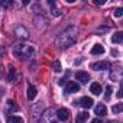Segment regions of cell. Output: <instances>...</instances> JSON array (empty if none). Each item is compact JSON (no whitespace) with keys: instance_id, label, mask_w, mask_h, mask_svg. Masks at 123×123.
Instances as JSON below:
<instances>
[{"instance_id":"1","label":"cell","mask_w":123,"mask_h":123,"mask_svg":"<svg viewBox=\"0 0 123 123\" xmlns=\"http://www.w3.org/2000/svg\"><path fill=\"white\" fill-rule=\"evenodd\" d=\"M77 38H78V31H77V28H68V29H65L62 33L56 38L55 43H56L58 48L64 49V48H68V46H71L73 43H75V42H77Z\"/></svg>"},{"instance_id":"2","label":"cell","mask_w":123,"mask_h":123,"mask_svg":"<svg viewBox=\"0 0 123 123\" xmlns=\"http://www.w3.org/2000/svg\"><path fill=\"white\" fill-rule=\"evenodd\" d=\"M13 54H15V56H18V58H20V59L31 58V55L33 54V46L19 43V45H16V46L13 48Z\"/></svg>"},{"instance_id":"3","label":"cell","mask_w":123,"mask_h":123,"mask_svg":"<svg viewBox=\"0 0 123 123\" xmlns=\"http://www.w3.org/2000/svg\"><path fill=\"white\" fill-rule=\"evenodd\" d=\"M91 68L96 70V71H104V70H110L111 65H110V62H107V61H101V62H96V64H93Z\"/></svg>"},{"instance_id":"4","label":"cell","mask_w":123,"mask_h":123,"mask_svg":"<svg viewBox=\"0 0 123 123\" xmlns=\"http://www.w3.org/2000/svg\"><path fill=\"white\" fill-rule=\"evenodd\" d=\"M15 35H16L18 38H20V39H28L29 32H28L23 26H16V28H15Z\"/></svg>"},{"instance_id":"5","label":"cell","mask_w":123,"mask_h":123,"mask_svg":"<svg viewBox=\"0 0 123 123\" xmlns=\"http://www.w3.org/2000/svg\"><path fill=\"white\" fill-rule=\"evenodd\" d=\"M65 91L67 93H78L80 91V86L75 81H68L65 86Z\"/></svg>"},{"instance_id":"6","label":"cell","mask_w":123,"mask_h":123,"mask_svg":"<svg viewBox=\"0 0 123 123\" xmlns=\"http://www.w3.org/2000/svg\"><path fill=\"white\" fill-rule=\"evenodd\" d=\"M56 116H58L59 120L65 122V120H68V117H70V111H68L65 107H62V109H59V110L56 111Z\"/></svg>"},{"instance_id":"7","label":"cell","mask_w":123,"mask_h":123,"mask_svg":"<svg viewBox=\"0 0 123 123\" xmlns=\"http://www.w3.org/2000/svg\"><path fill=\"white\" fill-rule=\"evenodd\" d=\"M77 80H78L80 83H83V84H87V83L90 81V75H88V73H86V71H78V73H77Z\"/></svg>"},{"instance_id":"8","label":"cell","mask_w":123,"mask_h":123,"mask_svg":"<svg viewBox=\"0 0 123 123\" xmlns=\"http://www.w3.org/2000/svg\"><path fill=\"white\" fill-rule=\"evenodd\" d=\"M80 104H81L84 109H90V107H93L94 101H93V98H90V97H83V98L80 100Z\"/></svg>"},{"instance_id":"9","label":"cell","mask_w":123,"mask_h":123,"mask_svg":"<svg viewBox=\"0 0 123 123\" xmlns=\"http://www.w3.org/2000/svg\"><path fill=\"white\" fill-rule=\"evenodd\" d=\"M90 91H91L94 96H100V93H101V86H100L98 83H93V84L90 86Z\"/></svg>"},{"instance_id":"10","label":"cell","mask_w":123,"mask_h":123,"mask_svg":"<svg viewBox=\"0 0 123 123\" xmlns=\"http://www.w3.org/2000/svg\"><path fill=\"white\" fill-rule=\"evenodd\" d=\"M91 54H93V55H101V54H104V48H103V45H100V43L94 45V46L91 48Z\"/></svg>"},{"instance_id":"11","label":"cell","mask_w":123,"mask_h":123,"mask_svg":"<svg viewBox=\"0 0 123 123\" xmlns=\"http://www.w3.org/2000/svg\"><path fill=\"white\" fill-rule=\"evenodd\" d=\"M16 78H18V71H16L15 68H10V70H9V74H7V81L15 83Z\"/></svg>"},{"instance_id":"12","label":"cell","mask_w":123,"mask_h":123,"mask_svg":"<svg viewBox=\"0 0 123 123\" xmlns=\"http://www.w3.org/2000/svg\"><path fill=\"white\" fill-rule=\"evenodd\" d=\"M87 119H88V113L83 111V113L77 114V117H75V123H86V122H87Z\"/></svg>"},{"instance_id":"13","label":"cell","mask_w":123,"mask_h":123,"mask_svg":"<svg viewBox=\"0 0 123 123\" xmlns=\"http://www.w3.org/2000/svg\"><path fill=\"white\" fill-rule=\"evenodd\" d=\"M111 42H113V43H122V42H123V33H122V32H116V33L111 36Z\"/></svg>"},{"instance_id":"14","label":"cell","mask_w":123,"mask_h":123,"mask_svg":"<svg viewBox=\"0 0 123 123\" xmlns=\"http://www.w3.org/2000/svg\"><path fill=\"white\" fill-rule=\"evenodd\" d=\"M94 111H96V114H97V116H106V113H107V110H106V106H104V104H98V106L94 109Z\"/></svg>"},{"instance_id":"15","label":"cell","mask_w":123,"mask_h":123,"mask_svg":"<svg viewBox=\"0 0 123 123\" xmlns=\"http://www.w3.org/2000/svg\"><path fill=\"white\" fill-rule=\"evenodd\" d=\"M35 97H36V88H35V86H29L28 87V98L33 100Z\"/></svg>"},{"instance_id":"16","label":"cell","mask_w":123,"mask_h":123,"mask_svg":"<svg viewBox=\"0 0 123 123\" xmlns=\"http://www.w3.org/2000/svg\"><path fill=\"white\" fill-rule=\"evenodd\" d=\"M7 123H23V119L19 117V116H9Z\"/></svg>"},{"instance_id":"17","label":"cell","mask_w":123,"mask_h":123,"mask_svg":"<svg viewBox=\"0 0 123 123\" xmlns=\"http://www.w3.org/2000/svg\"><path fill=\"white\" fill-rule=\"evenodd\" d=\"M122 110H123V104H122V103L114 104V106H113V109H111V111H113V113H120Z\"/></svg>"},{"instance_id":"18","label":"cell","mask_w":123,"mask_h":123,"mask_svg":"<svg viewBox=\"0 0 123 123\" xmlns=\"http://www.w3.org/2000/svg\"><path fill=\"white\" fill-rule=\"evenodd\" d=\"M111 93H113V91H111V86H107V87H106V96H104V98L109 100L110 96H111Z\"/></svg>"},{"instance_id":"19","label":"cell","mask_w":123,"mask_h":123,"mask_svg":"<svg viewBox=\"0 0 123 123\" xmlns=\"http://www.w3.org/2000/svg\"><path fill=\"white\" fill-rule=\"evenodd\" d=\"M7 107H9L10 110H18V106L15 104L13 100H7Z\"/></svg>"},{"instance_id":"20","label":"cell","mask_w":123,"mask_h":123,"mask_svg":"<svg viewBox=\"0 0 123 123\" xmlns=\"http://www.w3.org/2000/svg\"><path fill=\"white\" fill-rule=\"evenodd\" d=\"M54 71H55V73H59V71H61V64H59V61H55V62H54Z\"/></svg>"},{"instance_id":"21","label":"cell","mask_w":123,"mask_h":123,"mask_svg":"<svg viewBox=\"0 0 123 123\" xmlns=\"http://www.w3.org/2000/svg\"><path fill=\"white\" fill-rule=\"evenodd\" d=\"M122 15H123V9L119 7V9L114 10V16H116V18H122Z\"/></svg>"},{"instance_id":"22","label":"cell","mask_w":123,"mask_h":123,"mask_svg":"<svg viewBox=\"0 0 123 123\" xmlns=\"http://www.w3.org/2000/svg\"><path fill=\"white\" fill-rule=\"evenodd\" d=\"M12 5H13L12 2H5V0H3V2H2V6H3L5 9H7V7H10Z\"/></svg>"},{"instance_id":"23","label":"cell","mask_w":123,"mask_h":123,"mask_svg":"<svg viewBox=\"0 0 123 123\" xmlns=\"http://www.w3.org/2000/svg\"><path fill=\"white\" fill-rule=\"evenodd\" d=\"M94 3L98 5V6H101V5H104V0H94Z\"/></svg>"},{"instance_id":"24","label":"cell","mask_w":123,"mask_h":123,"mask_svg":"<svg viewBox=\"0 0 123 123\" xmlns=\"http://www.w3.org/2000/svg\"><path fill=\"white\" fill-rule=\"evenodd\" d=\"M91 123H103L100 119H94V120H91Z\"/></svg>"},{"instance_id":"25","label":"cell","mask_w":123,"mask_h":123,"mask_svg":"<svg viewBox=\"0 0 123 123\" xmlns=\"http://www.w3.org/2000/svg\"><path fill=\"white\" fill-rule=\"evenodd\" d=\"M64 84H65V78H61L59 80V86H64Z\"/></svg>"}]
</instances>
